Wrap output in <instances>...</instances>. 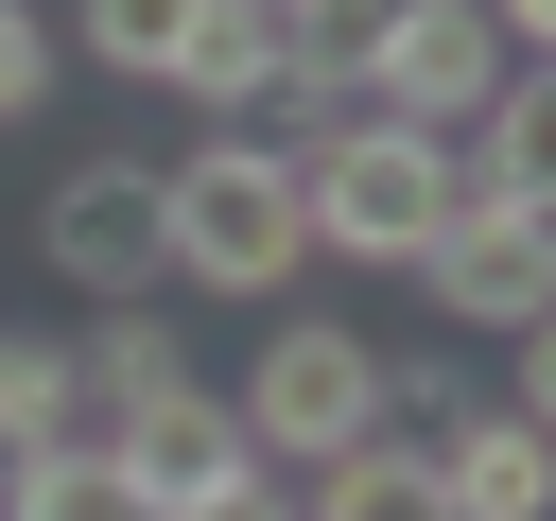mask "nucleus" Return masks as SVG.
<instances>
[{
  "label": "nucleus",
  "instance_id": "nucleus-16",
  "mask_svg": "<svg viewBox=\"0 0 556 521\" xmlns=\"http://www.w3.org/2000/svg\"><path fill=\"white\" fill-rule=\"evenodd\" d=\"M174 521H295V469H261V452H243V469H226L208 504H174Z\"/></svg>",
  "mask_w": 556,
  "mask_h": 521
},
{
  "label": "nucleus",
  "instance_id": "nucleus-5",
  "mask_svg": "<svg viewBox=\"0 0 556 521\" xmlns=\"http://www.w3.org/2000/svg\"><path fill=\"white\" fill-rule=\"evenodd\" d=\"M504 69H521V52H504V17H486V0H400V17L365 35V104H382V122H417V139H469Z\"/></svg>",
  "mask_w": 556,
  "mask_h": 521
},
{
  "label": "nucleus",
  "instance_id": "nucleus-1",
  "mask_svg": "<svg viewBox=\"0 0 556 521\" xmlns=\"http://www.w3.org/2000/svg\"><path fill=\"white\" fill-rule=\"evenodd\" d=\"M156 208H174V295H243V313H295V260H313V191H295V139H261V122H208V139L156 174Z\"/></svg>",
  "mask_w": 556,
  "mask_h": 521
},
{
  "label": "nucleus",
  "instance_id": "nucleus-6",
  "mask_svg": "<svg viewBox=\"0 0 556 521\" xmlns=\"http://www.w3.org/2000/svg\"><path fill=\"white\" fill-rule=\"evenodd\" d=\"M417 295H434L452 330H486V347H521V330L556 313V208H504V191H469V208L434 226V260H417Z\"/></svg>",
  "mask_w": 556,
  "mask_h": 521
},
{
  "label": "nucleus",
  "instance_id": "nucleus-15",
  "mask_svg": "<svg viewBox=\"0 0 556 521\" xmlns=\"http://www.w3.org/2000/svg\"><path fill=\"white\" fill-rule=\"evenodd\" d=\"M35 104H52V17L0 0V122H35Z\"/></svg>",
  "mask_w": 556,
  "mask_h": 521
},
{
  "label": "nucleus",
  "instance_id": "nucleus-18",
  "mask_svg": "<svg viewBox=\"0 0 556 521\" xmlns=\"http://www.w3.org/2000/svg\"><path fill=\"white\" fill-rule=\"evenodd\" d=\"M486 17H504V52H521V69H556V0H486Z\"/></svg>",
  "mask_w": 556,
  "mask_h": 521
},
{
  "label": "nucleus",
  "instance_id": "nucleus-11",
  "mask_svg": "<svg viewBox=\"0 0 556 521\" xmlns=\"http://www.w3.org/2000/svg\"><path fill=\"white\" fill-rule=\"evenodd\" d=\"M70 434H104V417H87V347H70V330H0V469H35V452H70Z\"/></svg>",
  "mask_w": 556,
  "mask_h": 521
},
{
  "label": "nucleus",
  "instance_id": "nucleus-8",
  "mask_svg": "<svg viewBox=\"0 0 556 521\" xmlns=\"http://www.w3.org/2000/svg\"><path fill=\"white\" fill-rule=\"evenodd\" d=\"M104 452H122L139 504H208V486L243 469V417H226V382H174L156 417H104Z\"/></svg>",
  "mask_w": 556,
  "mask_h": 521
},
{
  "label": "nucleus",
  "instance_id": "nucleus-14",
  "mask_svg": "<svg viewBox=\"0 0 556 521\" xmlns=\"http://www.w3.org/2000/svg\"><path fill=\"white\" fill-rule=\"evenodd\" d=\"M191 17H208V0H70V52H87V69H122V87H156Z\"/></svg>",
  "mask_w": 556,
  "mask_h": 521
},
{
  "label": "nucleus",
  "instance_id": "nucleus-9",
  "mask_svg": "<svg viewBox=\"0 0 556 521\" xmlns=\"http://www.w3.org/2000/svg\"><path fill=\"white\" fill-rule=\"evenodd\" d=\"M174 104H208V122H261L278 87H295V35H278V0H208L191 35H174V69H156Z\"/></svg>",
  "mask_w": 556,
  "mask_h": 521
},
{
  "label": "nucleus",
  "instance_id": "nucleus-17",
  "mask_svg": "<svg viewBox=\"0 0 556 521\" xmlns=\"http://www.w3.org/2000/svg\"><path fill=\"white\" fill-rule=\"evenodd\" d=\"M504 399H521V417H539V434H556V313H539V330H521V347H504Z\"/></svg>",
  "mask_w": 556,
  "mask_h": 521
},
{
  "label": "nucleus",
  "instance_id": "nucleus-2",
  "mask_svg": "<svg viewBox=\"0 0 556 521\" xmlns=\"http://www.w3.org/2000/svg\"><path fill=\"white\" fill-rule=\"evenodd\" d=\"M295 191H313V260H365V278H417V260H434V226L469 208V156L365 104L348 139H313V156H295Z\"/></svg>",
  "mask_w": 556,
  "mask_h": 521
},
{
  "label": "nucleus",
  "instance_id": "nucleus-13",
  "mask_svg": "<svg viewBox=\"0 0 556 521\" xmlns=\"http://www.w3.org/2000/svg\"><path fill=\"white\" fill-rule=\"evenodd\" d=\"M174 382H191L174 313H104V330H87V417H156Z\"/></svg>",
  "mask_w": 556,
  "mask_h": 521
},
{
  "label": "nucleus",
  "instance_id": "nucleus-19",
  "mask_svg": "<svg viewBox=\"0 0 556 521\" xmlns=\"http://www.w3.org/2000/svg\"><path fill=\"white\" fill-rule=\"evenodd\" d=\"M0 521H17V504H0Z\"/></svg>",
  "mask_w": 556,
  "mask_h": 521
},
{
  "label": "nucleus",
  "instance_id": "nucleus-10",
  "mask_svg": "<svg viewBox=\"0 0 556 521\" xmlns=\"http://www.w3.org/2000/svg\"><path fill=\"white\" fill-rule=\"evenodd\" d=\"M295 521H452V486H434V434H365V452H330V469H295Z\"/></svg>",
  "mask_w": 556,
  "mask_h": 521
},
{
  "label": "nucleus",
  "instance_id": "nucleus-7",
  "mask_svg": "<svg viewBox=\"0 0 556 521\" xmlns=\"http://www.w3.org/2000/svg\"><path fill=\"white\" fill-rule=\"evenodd\" d=\"M434 486H452V521H556V434L521 399H469L434 434Z\"/></svg>",
  "mask_w": 556,
  "mask_h": 521
},
{
  "label": "nucleus",
  "instance_id": "nucleus-3",
  "mask_svg": "<svg viewBox=\"0 0 556 521\" xmlns=\"http://www.w3.org/2000/svg\"><path fill=\"white\" fill-rule=\"evenodd\" d=\"M226 417H243V452H261V469H330V452H365V434H382V347H365L348 313H278V330L243 347Z\"/></svg>",
  "mask_w": 556,
  "mask_h": 521
},
{
  "label": "nucleus",
  "instance_id": "nucleus-12",
  "mask_svg": "<svg viewBox=\"0 0 556 521\" xmlns=\"http://www.w3.org/2000/svg\"><path fill=\"white\" fill-rule=\"evenodd\" d=\"M452 156H469V191H504V208H556V69H504V87H486V122H469Z\"/></svg>",
  "mask_w": 556,
  "mask_h": 521
},
{
  "label": "nucleus",
  "instance_id": "nucleus-4",
  "mask_svg": "<svg viewBox=\"0 0 556 521\" xmlns=\"http://www.w3.org/2000/svg\"><path fill=\"white\" fill-rule=\"evenodd\" d=\"M35 260H52L70 295H104V313H156V278H174L156 156H70V174H52V208H35Z\"/></svg>",
  "mask_w": 556,
  "mask_h": 521
}]
</instances>
